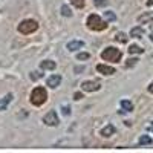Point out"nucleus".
<instances>
[{"instance_id": "6e6552de", "label": "nucleus", "mask_w": 153, "mask_h": 153, "mask_svg": "<svg viewBox=\"0 0 153 153\" xmlns=\"http://www.w3.org/2000/svg\"><path fill=\"white\" fill-rule=\"evenodd\" d=\"M97 71L100 72V74H103V75H113L115 72V68H112V66H107V65H97Z\"/></svg>"}, {"instance_id": "9b49d317", "label": "nucleus", "mask_w": 153, "mask_h": 153, "mask_svg": "<svg viewBox=\"0 0 153 153\" xmlns=\"http://www.w3.org/2000/svg\"><path fill=\"white\" fill-rule=\"evenodd\" d=\"M115 132H117V129H115V126H112V124H107L103 130H101V135H103L104 138H109V136H112Z\"/></svg>"}, {"instance_id": "c85d7f7f", "label": "nucleus", "mask_w": 153, "mask_h": 153, "mask_svg": "<svg viewBox=\"0 0 153 153\" xmlns=\"http://www.w3.org/2000/svg\"><path fill=\"white\" fill-rule=\"evenodd\" d=\"M147 6H153V0H147Z\"/></svg>"}, {"instance_id": "6ab92c4d", "label": "nucleus", "mask_w": 153, "mask_h": 153, "mask_svg": "<svg viewBox=\"0 0 153 153\" xmlns=\"http://www.w3.org/2000/svg\"><path fill=\"white\" fill-rule=\"evenodd\" d=\"M104 19L109 20V22H115V20H117V16H115L112 11H106L104 12Z\"/></svg>"}, {"instance_id": "4468645a", "label": "nucleus", "mask_w": 153, "mask_h": 153, "mask_svg": "<svg viewBox=\"0 0 153 153\" xmlns=\"http://www.w3.org/2000/svg\"><path fill=\"white\" fill-rule=\"evenodd\" d=\"M11 100H12V94H8L5 98L0 100V112H2V110H6L8 104L11 103Z\"/></svg>"}, {"instance_id": "ddd939ff", "label": "nucleus", "mask_w": 153, "mask_h": 153, "mask_svg": "<svg viewBox=\"0 0 153 153\" xmlns=\"http://www.w3.org/2000/svg\"><path fill=\"white\" fill-rule=\"evenodd\" d=\"M143 35H144V29H143L141 26L132 28V31H130V37H132V38H141Z\"/></svg>"}, {"instance_id": "5701e85b", "label": "nucleus", "mask_w": 153, "mask_h": 153, "mask_svg": "<svg viewBox=\"0 0 153 153\" xmlns=\"http://www.w3.org/2000/svg\"><path fill=\"white\" fill-rule=\"evenodd\" d=\"M136 63H138V58H129L126 63V68H133Z\"/></svg>"}, {"instance_id": "f3484780", "label": "nucleus", "mask_w": 153, "mask_h": 153, "mask_svg": "<svg viewBox=\"0 0 153 153\" xmlns=\"http://www.w3.org/2000/svg\"><path fill=\"white\" fill-rule=\"evenodd\" d=\"M144 52V49L141 46H138V45H130L129 46V54H143Z\"/></svg>"}, {"instance_id": "cd10ccee", "label": "nucleus", "mask_w": 153, "mask_h": 153, "mask_svg": "<svg viewBox=\"0 0 153 153\" xmlns=\"http://www.w3.org/2000/svg\"><path fill=\"white\" fill-rule=\"evenodd\" d=\"M149 92H150V94H153V81H152V83H150V86H149Z\"/></svg>"}, {"instance_id": "39448f33", "label": "nucleus", "mask_w": 153, "mask_h": 153, "mask_svg": "<svg viewBox=\"0 0 153 153\" xmlns=\"http://www.w3.org/2000/svg\"><path fill=\"white\" fill-rule=\"evenodd\" d=\"M100 87H101V84L97 80H87V81L81 83V89L84 92H97V91H100Z\"/></svg>"}, {"instance_id": "c756f323", "label": "nucleus", "mask_w": 153, "mask_h": 153, "mask_svg": "<svg viewBox=\"0 0 153 153\" xmlns=\"http://www.w3.org/2000/svg\"><path fill=\"white\" fill-rule=\"evenodd\" d=\"M149 130H150V132H153V123H152V124L149 126Z\"/></svg>"}, {"instance_id": "a878e982", "label": "nucleus", "mask_w": 153, "mask_h": 153, "mask_svg": "<svg viewBox=\"0 0 153 153\" xmlns=\"http://www.w3.org/2000/svg\"><path fill=\"white\" fill-rule=\"evenodd\" d=\"M61 110H63V113H65V115H71V109H69L68 106H65V107H61Z\"/></svg>"}, {"instance_id": "412c9836", "label": "nucleus", "mask_w": 153, "mask_h": 153, "mask_svg": "<svg viewBox=\"0 0 153 153\" xmlns=\"http://www.w3.org/2000/svg\"><path fill=\"white\" fill-rule=\"evenodd\" d=\"M89 58H91V54H89V52H80V54H76V60H80V61L89 60Z\"/></svg>"}, {"instance_id": "b1692460", "label": "nucleus", "mask_w": 153, "mask_h": 153, "mask_svg": "<svg viewBox=\"0 0 153 153\" xmlns=\"http://www.w3.org/2000/svg\"><path fill=\"white\" fill-rule=\"evenodd\" d=\"M94 3H95V6H98V8H100V6H106L109 2H107V0H95Z\"/></svg>"}, {"instance_id": "f257e3e1", "label": "nucleus", "mask_w": 153, "mask_h": 153, "mask_svg": "<svg viewBox=\"0 0 153 153\" xmlns=\"http://www.w3.org/2000/svg\"><path fill=\"white\" fill-rule=\"evenodd\" d=\"M46 100H48V92L42 86H37L31 92V103L34 106H43L46 103Z\"/></svg>"}, {"instance_id": "393cba45", "label": "nucleus", "mask_w": 153, "mask_h": 153, "mask_svg": "<svg viewBox=\"0 0 153 153\" xmlns=\"http://www.w3.org/2000/svg\"><path fill=\"white\" fill-rule=\"evenodd\" d=\"M31 78L35 81V80H38V78H42V74H37V72H31Z\"/></svg>"}, {"instance_id": "f8f14e48", "label": "nucleus", "mask_w": 153, "mask_h": 153, "mask_svg": "<svg viewBox=\"0 0 153 153\" xmlns=\"http://www.w3.org/2000/svg\"><path fill=\"white\" fill-rule=\"evenodd\" d=\"M40 68H42L43 71H54V69L57 68V65H55L52 60H45V61H42Z\"/></svg>"}, {"instance_id": "dca6fc26", "label": "nucleus", "mask_w": 153, "mask_h": 153, "mask_svg": "<svg viewBox=\"0 0 153 153\" xmlns=\"http://www.w3.org/2000/svg\"><path fill=\"white\" fill-rule=\"evenodd\" d=\"M139 146H150L152 143H153V139L149 136V135H141L139 136Z\"/></svg>"}, {"instance_id": "1a4fd4ad", "label": "nucleus", "mask_w": 153, "mask_h": 153, "mask_svg": "<svg viewBox=\"0 0 153 153\" xmlns=\"http://www.w3.org/2000/svg\"><path fill=\"white\" fill-rule=\"evenodd\" d=\"M84 46V42H81V40H72V42H69L68 43V51H71V52H74V51H78V49H81Z\"/></svg>"}, {"instance_id": "20e7f679", "label": "nucleus", "mask_w": 153, "mask_h": 153, "mask_svg": "<svg viewBox=\"0 0 153 153\" xmlns=\"http://www.w3.org/2000/svg\"><path fill=\"white\" fill-rule=\"evenodd\" d=\"M38 29V23L32 19H26L23 20L20 25H19V32L23 34V35H28V34H32Z\"/></svg>"}, {"instance_id": "bb28decb", "label": "nucleus", "mask_w": 153, "mask_h": 153, "mask_svg": "<svg viewBox=\"0 0 153 153\" xmlns=\"http://www.w3.org/2000/svg\"><path fill=\"white\" fill-rule=\"evenodd\" d=\"M74 98H75L76 101H78V100H81V98H83V94H81V92H76V94L74 95Z\"/></svg>"}, {"instance_id": "423d86ee", "label": "nucleus", "mask_w": 153, "mask_h": 153, "mask_svg": "<svg viewBox=\"0 0 153 153\" xmlns=\"http://www.w3.org/2000/svg\"><path fill=\"white\" fill-rule=\"evenodd\" d=\"M43 123H45L46 126H52V127L58 126L60 120H58V115H57V112H55V110H51V112H48V113L45 115V117H43Z\"/></svg>"}, {"instance_id": "f03ea898", "label": "nucleus", "mask_w": 153, "mask_h": 153, "mask_svg": "<svg viewBox=\"0 0 153 153\" xmlns=\"http://www.w3.org/2000/svg\"><path fill=\"white\" fill-rule=\"evenodd\" d=\"M86 25H87V28L92 29V31H104L107 28V23L98 14H91L89 16L87 20H86Z\"/></svg>"}, {"instance_id": "0eeeda50", "label": "nucleus", "mask_w": 153, "mask_h": 153, "mask_svg": "<svg viewBox=\"0 0 153 153\" xmlns=\"http://www.w3.org/2000/svg\"><path fill=\"white\" fill-rule=\"evenodd\" d=\"M60 83H61V75H58V74L51 75L49 78H48V86H49L51 89L58 87V86H60Z\"/></svg>"}, {"instance_id": "aec40b11", "label": "nucleus", "mask_w": 153, "mask_h": 153, "mask_svg": "<svg viewBox=\"0 0 153 153\" xmlns=\"http://www.w3.org/2000/svg\"><path fill=\"white\" fill-rule=\"evenodd\" d=\"M71 3L75 6V8H78V9H81V8H84V0H71Z\"/></svg>"}, {"instance_id": "2eb2a0df", "label": "nucleus", "mask_w": 153, "mask_h": 153, "mask_svg": "<svg viewBox=\"0 0 153 153\" xmlns=\"http://www.w3.org/2000/svg\"><path fill=\"white\" fill-rule=\"evenodd\" d=\"M120 104H121L124 112H132L133 110V104H132V101H129V100H121Z\"/></svg>"}, {"instance_id": "4be33fe9", "label": "nucleus", "mask_w": 153, "mask_h": 153, "mask_svg": "<svg viewBox=\"0 0 153 153\" xmlns=\"http://www.w3.org/2000/svg\"><path fill=\"white\" fill-rule=\"evenodd\" d=\"M61 14L65 16V17H71V16H72V12H71L69 6H66V5H63V6H61Z\"/></svg>"}, {"instance_id": "7ed1b4c3", "label": "nucleus", "mask_w": 153, "mask_h": 153, "mask_svg": "<svg viewBox=\"0 0 153 153\" xmlns=\"http://www.w3.org/2000/svg\"><path fill=\"white\" fill-rule=\"evenodd\" d=\"M123 54H121V51L117 49V48H113V46H109L106 48L103 52H101V58H103L104 61H112V63H118L121 60Z\"/></svg>"}, {"instance_id": "9d476101", "label": "nucleus", "mask_w": 153, "mask_h": 153, "mask_svg": "<svg viewBox=\"0 0 153 153\" xmlns=\"http://www.w3.org/2000/svg\"><path fill=\"white\" fill-rule=\"evenodd\" d=\"M138 23H149V22H153V12H144V14L138 16Z\"/></svg>"}, {"instance_id": "7c9ffc66", "label": "nucleus", "mask_w": 153, "mask_h": 153, "mask_svg": "<svg viewBox=\"0 0 153 153\" xmlns=\"http://www.w3.org/2000/svg\"><path fill=\"white\" fill-rule=\"evenodd\" d=\"M150 40L153 42V32H152V35H150Z\"/></svg>"}, {"instance_id": "a211bd4d", "label": "nucleus", "mask_w": 153, "mask_h": 153, "mask_svg": "<svg viewBox=\"0 0 153 153\" xmlns=\"http://www.w3.org/2000/svg\"><path fill=\"white\" fill-rule=\"evenodd\" d=\"M127 38H129V37H127L124 32H118L117 35H115V40L120 42V43H126V42H127Z\"/></svg>"}]
</instances>
